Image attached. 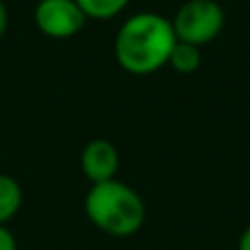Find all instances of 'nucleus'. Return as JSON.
<instances>
[{"label":"nucleus","instance_id":"0eeeda50","mask_svg":"<svg viewBox=\"0 0 250 250\" xmlns=\"http://www.w3.org/2000/svg\"><path fill=\"white\" fill-rule=\"evenodd\" d=\"M167 66L180 75H193L202 66V48L189 42H176Z\"/></svg>","mask_w":250,"mask_h":250},{"label":"nucleus","instance_id":"f03ea898","mask_svg":"<svg viewBox=\"0 0 250 250\" xmlns=\"http://www.w3.org/2000/svg\"><path fill=\"white\" fill-rule=\"evenodd\" d=\"M86 217L110 237H132L145 224V202L129 185L105 180L90 185L83 200Z\"/></svg>","mask_w":250,"mask_h":250},{"label":"nucleus","instance_id":"9d476101","mask_svg":"<svg viewBox=\"0 0 250 250\" xmlns=\"http://www.w3.org/2000/svg\"><path fill=\"white\" fill-rule=\"evenodd\" d=\"M7 26H9V11H7V4H4V0H0V38L4 35Z\"/></svg>","mask_w":250,"mask_h":250},{"label":"nucleus","instance_id":"20e7f679","mask_svg":"<svg viewBox=\"0 0 250 250\" xmlns=\"http://www.w3.org/2000/svg\"><path fill=\"white\" fill-rule=\"evenodd\" d=\"M33 22L46 38L68 40L82 33L88 18L75 0H40L35 4Z\"/></svg>","mask_w":250,"mask_h":250},{"label":"nucleus","instance_id":"423d86ee","mask_svg":"<svg viewBox=\"0 0 250 250\" xmlns=\"http://www.w3.org/2000/svg\"><path fill=\"white\" fill-rule=\"evenodd\" d=\"M22 207V187L9 173H0V224L18 215Z\"/></svg>","mask_w":250,"mask_h":250},{"label":"nucleus","instance_id":"1a4fd4ad","mask_svg":"<svg viewBox=\"0 0 250 250\" xmlns=\"http://www.w3.org/2000/svg\"><path fill=\"white\" fill-rule=\"evenodd\" d=\"M0 250H18L16 235L7 229V224H0Z\"/></svg>","mask_w":250,"mask_h":250},{"label":"nucleus","instance_id":"f257e3e1","mask_svg":"<svg viewBox=\"0 0 250 250\" xmlns=\"http://www.w3.org/2000/svg\"><path fill=\"white\" fill-rule=\"evenodd\" d=\"M176 42L169 18L156 11H141L129 16L119 26L114 38V57L125 73L145 77L167 66Z\"/></svg>","mask_w":250,"mask_h":250},{"label":"nucleus","instance_id":"7ed1b4c3","mask_svg":"<svg viewBox=\"0 0 250 250\" xmlns=\"http://www.w3.org/2000/svg\"><path fill=\"white\" fill-rule=\"evenodd\" d=\"M224 24L226 13L217 0H187L171 18L178 42H189L200 48L220 38Z\"/></svg>","mask_w":250,"mask_h":250},{"label":"nucleus","instance_id":"39448f33","mask_svg":"<svg viewBox=\"0 0 250 250\" xmlns=\"http://www.w3.org/2000/svg\"><path fill=\"white\" fill-rule=\"evenodd\" d=\"M79 165H82L83 176L90 180V185L112 180L119 171V151L105 138H95L82 149Z\"/></svg>","mask_w":250,"mask_h":250},{"label":"nucleus","instance_id":"6e6552de","mask_svg":"<svg viewBox=\"0 0 250 250\" xmlns=\"http://www.w3.org/2000/svg\"><path fill=\"white\" fill-rule=\"evenodd\" d=\"M88 20H112L125 11L129 0H75Z\"/></svg>","mask_w":250,"mask_h":250},{"label":"nucleus","instance_id":"9b49d317","mask_svg":"<svg viewBox=\"0 0 250 250\" xmlns=\"http://www.w3.org/2000/svg\"><path fill=\"white\" fill-rule=\"evenodd\" d=\"M237 250H250V226H248V229H244V233L239 235Z\"/></svg>","mask_w":250,"mask_h":250}]
</instances>
